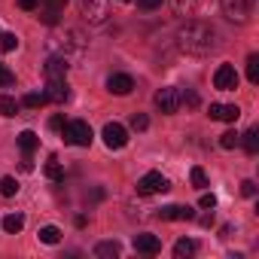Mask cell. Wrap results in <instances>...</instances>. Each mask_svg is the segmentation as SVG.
<instances>
[{
    "label": "cell",
    "mask_w": 259,
    "mask_h": 259,
    "mask_svg": "<svg viewBox=\"0 0 259 259\" xmlns=\"http://www.w3.org/2000/svg\"><path fill=\"white\" fill-rule=\"evenodd\" d=\"M177 46L186 55H207L217 49V31L207 22H186L177 28Z\"/></svg>",
    "instance_id": "1"
},
{
    "label": "cell",
    "mask_w": 259,
    "mask_h": 259,
    "mask_svg": "<svg viewBox=\"0 0 259 259\" xmlns=\"http://www.w3.org/2000/svg\"><path fill=\"white\" fill-rule=\"evenodd\" d=\"M92 125L76 119V122H64V144H73V147H89L92 144Z\"/></svg>",
    "instance_id": "2"
},
{
    "label": "cell",
    "mask_w": 259,
    "mask_h": 259,
    "mask_svg": "<svg viewBox=\"0 0 259 259\" xmlns=\"http://www.w3.org/2000/svg\"><path fill=\"white\" fill-rule=\"evenodd\" d=\"M253 7H256V0H223V13L229 22H238L244 25L250 16H253Z\"/></svg>",
    "instance_id": "3"
},
{
    "label": "cell",
    "mask_w": 259,
    "mask_h": 259,
    "mask_svg": "<svg viewBox=\"0 0 259 259\" xmlns=\"http://www.w3.org/2000/svg\"><path fill=\"white\" fill-rule=\"evenodd\" d=\"M153 101H156V107H159L162 113H168V116H171V113H177V110H180V104H183V98H180V89H174V85H165V89H159Z\"/></svg>",
    "instance_id": "4"
},
{
    "label": "cell",
    "mask_w": 259,
    "mask_h": 259,
    "mask_svg": "<svg viewBox=\"0 0 259 259\" xmlns=\"http://www.w3.org/2000/svg\"><path fill=\"white\" fill-rule=\"evenodd\" d=\"M168 189H171V183L159 171H150L138 180V195H156V192H168Z\"/></svg>",
    "instance_id": "5"
},
{
    "label": "cell",
    "mask_w": 259,
    "mask_h": 259,
    "mask_svg": "<svg viewBox=\"0 0 259 259\" xmlns=\"http://www.w3.org/2000/svg\"><path fill=\"white\" fill-rule=\"evenodd\" d=\"M101 138H104L107 150H122L128 144V132H125V125H119V122H107L104 132H101Z\"/></svg>",
    "instance_id": "6"
},
{
    "label": "cell",
    "mask_w": 259,
    "mask_h": 259,
    "mask_svg": "<svg viewBox=\"0 0 259 259\" xmlns=\"http://www.w3.org/2000/svg\"><path fill=\"white\" fill-rule=\"evenodd\" d=\"M213 85H217L220 92H232V89H238V70H235L232 64H220L217 73H213Z\"/></svg>",
    "instance_id": "7"
},
{
    "label": "cell",
    "mask_w": 259,
    "mask_h": 259,
    "mask_svg": "<svg viewBox=\"0 0 259 259\" xmlns=\"http://www.w3.org/2000/svg\"><path fill=\"white\" fill-rule=\"evenodd\" d=\"M79 7H82V16L89 19V22H104L107 16H110V10H107V0H79Z\"/></svg>",
    "instance_id": "8"
},
{
    "label": "cell",
    "mask_w": 259,
    "mask_h": 259,
    "mask_svg": "<svg viewBox=\"0 0 259 259\" xmlns=\"http://www.w3.org/2000/svg\"><path fill=\"white\" fill-rule=\"evenodd\" d=\"M207 116H210V119H220V122H238L241 110H238L235 104H210Z\"/></svg>",
    "instance_id": "9"
},
{
    "label": "cell",
    "mask_w": 259,
    "mask_h": 259,
    "mask_svg": "<svg viewBox=\"0 0 259 259\" xmlns=\"http://www.w3.org/2000/svg\"><path fill=\"white\" fill-rule=\"evenodd\" d=\"M70 98V89L64 79H49L46 82V101H55V104H64Z\"/></svg>",
    "instance_id": "10"
},
{
    "label": "cell",
    "mask_w": 259,
    "mask_h": 259,
    "mask_svg": "<svg viewBox=\"0 0 259 259\" xmlns=\"http://www.w3.org/2000/svg\"><path fill=\"white\" fill-rule=\"evenodd\" d=\"M135 250L138 253H147V256H156L159 250H162V241L156 238V235H135Z\"/></svg>",
    "instance_id": "11"
},
{
    "label": "cell",
    "mask_w": 259,
    "mask_h": 259,
    "mask_svg": "<svg viewBox=\"0 0 259 259\" xmlns=\"http://www.w3.org/2000/svg\"><path fill=\"white\" fill-rule=\"evenodd\" d=\"M67 67H70V64H67V58L52 55V58L46 61V67H43V70H46V79H64V76H67Z\"/></svg>",
    "instance_id": "12"
},
{
    "label": "cell",
    "mask_w": 259,
    "mask_h": 259,
    "mask_svg": "<svg viewBox=\"0 0 259 259\" xmlns=\"http://www.w3.org/2000/svg\"><path fill=\"white\" fill-rule=\"evenodd\" d=\"M159 217L162 220H195V210L189 204H168L159 210Z\"/></svg>",
    "instance_id": "13"
},
{
    "label": "cell",
    "mask_w": 259,
    "mask_h": 259,
    "mask_svg": "<svg viewBox=\"0 0 259 259\" xmlns=\"http://www.w3.org/2000/svg\"><path fill=\"white\" fill-rule=\"evenodd\" d=\"M107 89L113 92V95H128L135 89V79L128 76V73H113L110 79H107Z\"/></svg>",
    "instance_id": "14"
},
{
    "label": "cell",
    "mask_w": 259,
    "mask_h": 259,
    "mask_svg": "<svg viewBox=\"0 0 259 259\" xmlns=\"http://www.w3.org/2000/svg\"><path fill=\"white\" fill-rule=\"evenodd\" d=\"M238 144H244V150H247L250 156H256V153H259V132H256V128H250V132L241 135Z\"/></svg>",
    "instance_id": "15"
},
{
    "label": "cell",
    "mask_w": 259,
    "mask_h": 259,
    "mask_svg": "<svg viewBox=\"0 0 259 259\" xmlns=\"http://www.w3.org/2000/svg\"><path fill=\"white\" fill-rule=\"evenodd\" d=\"M195 250H198V244H195L192 238H180V241L174 244V256H177V259H186V256H192Z\"/></svg>",
    "instance_id": "16"
},
{
    "label": "cell",
    "mask_w": 259,
    "mask_h": 259,
    "mask_svg": "<svg viewBox=\"0 0 259 259\" xmlns=\"http://www.w3.org/2000/svg\"><path fill=\"white\" fill-rule=\"evenodd\" d=\"M95 256H98V259H116V256H119V244H116V241H101V244L95 247Z\"/></svg>",
    "instance_id": "17"
},
{
    "label": "cell",
    "mask_w": 259,
    "mask_h": 259,
    "mask_svg": "<svg viewBox=\"0 0 259 259\" xmlns=\"http://www.w3.org/2000/svg\"><path fill=\"white\" fill-rule=\"evenodd\" d=\"M22 229H25V217H22V213H10V217H4V232L19 235Z\"/></svg>",
    "instance_id": "18"
},
{
    "label": "cell",
    "mask_w": 259,
    "mask_h": 259,
    "mask_svg": "<svg viewBox=\"0 0 259 259\" xmlns=\"http://www.w3.org/2000/svg\"><path fill=\"white\" fill-rule=\"evenodd\" d=\"M19 147H22V150H25V153L31 156V153H34V150L40 147V138H37L34 132H22V135H19Z\"/></svg>",
    "instance_id": "19"
},
{
    "label": "cell",
    "mask_w": 259,
    "mask_h": 259,
    "mask_svg": "<svg viewBox=\"0 0 259 259\" xmlns=\"http://www.w3.org/2000/svg\"><path fill=\"white\" fill-rule=\"evenodd\" d=\"M40 241L43 244H58L61 241V229L58 226H43L40 229Z\"/></svg>",
    "instance_id": "20"
},
{
    "label": "cell",
    "mask_w": 259,
    "mask_h": 259,
    "mask_svg": "<svg viewBox=\"0 0 259 259\" xmlns=\"http://www.w3.org/2000/svg\"><path fill=\"white\" fill-rule=\"evenodd\" d=\"M238 141H241V135L235 132V128H229V132H223V135H220V147H223V150H235V147H238Z\"/></svg>",
    "instance_id": "21"
},
{
    "label": "cell",
    "mask_w": 259,
    "mask_h": 259,
    "mask_svg": "<svg viewBox=\"0 0 259 259\" xmlns=\"http://www.w3.org/2000/svg\"><path fill=\"white\" fill-rule=\"evenodd\" d=\"M19 113V104H16V98H10V95H0V116H16Z\"/></svg>",
    "instance_id": "22"
},
{
    "label": "cell",
    "mask_w": 259,
    "mask_h": 259,
    "mask_svg": "<svg viewBox=\"0 0 259 259\" xmlns=\"http://www.w3.org/2000/svg\"><path fill=\"white\" fill-rule=\"evenodd\" d=\"M43 171H46V177H49V180H61V177H64V168H61V162H58L55 156L46 162V168H43Z\"/></svg>",
    "instance_id": "23"
},
{
    "label": "cell",
    "mask_w": 259,
    "mask_h": 259,
    "mask_svg": "<svg viewBox=\"0 0 259 259\" xmlns=\"http://www.w3.org/2000/svg\"><path fill=\"white\" fill-rule=\"evenodd\" d=\"M25 107H31V110H37V107H43L46 104V92H31V95H25V101H22Z\"/></svg>",
    "instance_id": "24"
},
{
    "label": "cell",
    "mask_w": 259,
    "mask_h": 259,
    "mask_svg": "<svg viewBox=\"0 0 259 259\" xmlns=\"http://www.w3.org/2000/svg\"><path fill=\"white\" fill-rule=\"evenodd\" d=\"M247 79L250 82H259V55H250L247 58Z\"/></svg>",
    "instance_id": "25"
},
{
    "label": "cell",
    "mask_w": 259,
    "mask_h": 259,
    "mask_svg": "<svg viewBox=\"0 0 259 259\" xmlns=\"http://www.w3.org/2000/svg\"><path fill=\"white\" fill-rule=\"evenodd\" d=\"M189 180H192L195 189H204V186H207V174H204V168H192V171H189Z\"/></svg>",
    "instance_id": "26"
},
{
    "label": "cell",
    "mask_w": 259,
    "mask_h": 259,
    "mask_svg": "<svg viewBox=\"0 0 259 259\" xmlns=\"http://www.w3.org/2000/svg\"><path fill=\"white\" fill-rule=\"evenodd\" d=\"M0 192H4L7 198H13V195L19 192V183H16V177H4V180H0Z\"/></svg>",
    "instance_id": "27"
},
{
    "label": "cell",
    "mask_w": 259,
    "mask_h": 259,
    "mask_svg": "<svg viewBox=\"0 0 259 259\" xmlns=\"http://www.w3.org/2000/svg\"><path fill=\"white\" fill-rule=\"evenodd\" d=\"M19 46V37L16 34H0V52H13Z\"/></svg>",
    "instance_id": "28"
},
{
    "label": "cell",
    "mask_w": 259,
    "mask_h": 259,
    "mask_svg": "<svg viewBox=\"0 0 259 259\" xmlns=\"http://www.w3.org/2000/svg\"><path fill=\"white\" fill-rule=\"evenodd\" d=\"M132 128H135V132H147V128H150V119H147L144 113H135V116H132Z\"/></svg>",
    "instance_id": "29"
},
{
    "label": "cell",
    "mask_w": 259,
    "mask_h": 259,
    "mask_svg": "<svg viewBox=\"0 0 259 259\" xmlns=\"http://www.w3.org/2000/svg\"><path fill=\"white\" fill-rule=\"evenodd\" d=\"M174 7H177V13H180V16H192L195 0H174Z\"/></svg>",
    "instance_id": "30"
},
{
    "label": "cell",
    "mask_w": 259,
    "mask_h": 259,
    "mask_svg": "<svg viewBox=\"0 0 259 259\" xmlns=\"http://www.w3.org/2000/svg\"><path fill=\"white\" fill-rule=\"evenodd\" d=\"M0 85H4V89L7 85H16V73H10L4 64H0Z\"/></svg>",
    "instance_id": "31"
},
{
    "label": "cell",
    "mask_w": 259,
    "mask_h": 259,
    "mask_svg": "<svg viewBox=\"0 0 259 259\" xmlns=\"http://www.w3.org/2000/svg\"><path fill=\"white\" fill-rule=\"evenodd\" d=\"M43 4H46L49 13H61V10L67 7V0H43Z\"/></svg>",
    "instance_id": "32"
},
{
    "label": "cell",
    "mask_w": 259,
    "mask_h": 259,
    "mask_svg": "<svg viewBox=\"0 0 259 259\" xmlns=\"http://www.w3.org/2000/svg\"><path fill=\"white\" fill-rule=\"evenodd\" d=\"M198 204H201V207H204V210H213V207H217V198H213V192H204V195H201V201H198Z\"/></svg>",
    "instance_id": "33"
},
{
    "label": "cell",
    "mask_w": 259,
    "mask_h": 259,
    "mask_svg": "<svg viewBox=\"0 0 259 259\" xmlns=\"http://www.w3.org/2000/svg\"><path fill=\"white\" fill-rule=\"evenodd\" d=\"M241 195L253 198V195H256V183H253V180H244V183H241Z\"/></svg>",
    "instance_id": "34"
},
{
    "label": "cell",
    "mask_w": 259,
    "mask_h": 259,
    "mask_svg": "<svg viewBox=\"0 0 259 259\" xmlns=\"http://www.w3.org/2000/svg\"><path fill=\"white\" fill-rule=\"evenodd\" d=\"M138 7H141V10H159L162 0H138Z\"/></svg>",
    "instance_id": "35"
},
{
    "label": "cell",
    "mask_w": 259,
    "mask_h": 259,
    "mask_svg": "<svg viewBox=\"0 0 259 259\" xmlns=\"http://www.w3.org/2000/svg\"><path fill=\"white\" fill-rule=\"evenodd\" d=\"M49 128H52V132H61V128H64V116H52L49 119Z\"/></svg>",
    "instance_id": "36"
},
{
    "label": "cell",
    "mask_w": 259,
    "mask_h": 259,
    "mask_svg": "<svg viewBox=\"0 0 259 259\" xmlns=\"http://www.w3.org/2000/svg\"><path fill=\"white\" fill-rule=\"evenodd\" d=\"M46 25H58V13H49V10H43V16H40Z\"/></svg>",
    "instance_id": "37"
},
{
    "label": "cell",
    "mask_w": 259,
    "mask_h": 259,
    "mask_svg": "<svg viewBox=\"0 0 259 259\" xmlns=\"http://www.w3.org/2000/svg\"><path fill=\"white\" fill-rule=\"evenodd\" d=\"M180 98H183V104H189V107H195V104H198V98H195L192 92H180Z\"/></svg>",
    "instance_id": "38"
},
{
    "label": "cell",
    "mask_w": 259,
    "mask_h": 259,
    "mask_svg": "<svg viewBox=\"0 0 259 259\" xmlns=\"http://www.w3.org/2000/svg\"><path fill=\"white\" fill-rule=\"evenodd\" d=\"M37 4H40V0H19V7H22V10H28V13H31V10H37Z\"/></svg>",
    "instance_id": "39"
},
{
    "label": "cell",
    "mask_w": 259,
    "mask_h": 259,
    "mask_svg": "<svg viewBox=\"0 0 259 259\" xmlns=\"http://www.w3.org/2000/svg\"><path fill=\"white\" fill-rule=\"evenodd\" d=\"M122 4H128V0H122Z\"/></svg>",
    "instance_id": "40"
}]
</instances>
